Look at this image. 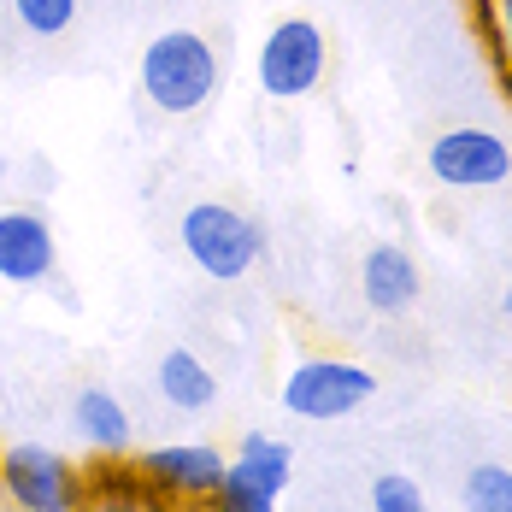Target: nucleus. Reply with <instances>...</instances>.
<instances>
[{"instance_id": "f257e3e1", "label": "nucleus", "mask_w": 512, "mask_h": 512, "mask_svg": "<svg viewBox=\"0 0 512 512\" xmlns=\"http://www.w3.org/2000/svg\"><path fill=\"white\" fill-rule=\"evenodd\" d=\"M218 89V53L201 30H165L142 48V95L159 112H201Z\"/></svg>"}, {"instance_id": "f03ea898", "label": "nucleus", "mask_w": 512, "mask_h": 512, "mask_svg": "<svg viewBox=\"0 0 512 512\" xmlns=\"http://www.w3.org/2000/svg\"><path fill=\"white\" fill-rule=\"evenodd\" d=\"M0 495H6V507H18V512H83L89 477L59 448L18 442V448L0 454Z\"/></svg>"}, {"instance_id": "7ed1b4c3", "label": "nucleus", "mask_w": 512, "mask_h": 512, "mask_svg": "<svg viewBox=\"0 0 512 512\" xmlns=\"http://www.w3.org/2000/svg\"><path fill=\"white\" fill-rule=\"evenodd\" d=\"M177 236H183L189 259L201 265L212 283H236L242 271H254L259 248H265V236H259L254 218L236 212V206H218V201L189 206L183 224H177Z\"/></svg>"}, {"instance_id": "20e7f679", "label": "nucleus", "mask_w": 512, "mask_h": 512, "mask_svg": "<svg viewBox=\"0 0 512 512\" xmlns=\"http://www.w3.org/2000/svg\"><path fill=\"white\" fill-rule=\"evenodd\" d=\"M371 395H377V377L365 365H354V359H330V354L301 359L283 377V407L295 412V418H318V424L359 412Z\"/></svg>"}, {"instance_id": "39448f33", "label": "nucleus", "mask_w": 512, "mask_h": 512, "mask_svg": "<svg viewBox=\"0 0 512 512\" xmlns=\"http://www.w3.org/2000/svg\"><path fill=\"white\" fill-rule=\"evenodd\" d=\"M289 442H271L265 430H248L236 465H224V483L212 489V512H277V495L289 489Z\"/></svg>"}, {"instance_id": "423d86ee", "label": "nucleus", "mask_w": 512, "mask_h": 512, "mask_svg": "<svg viewBox=\"0 0 512 512\" xmlns=\"http://www.w3.org/2000/svg\"><path fill=\"white\" fill-rule=\"evenodd\" d=\"M324 77V30L312 18H283L271 24L265 48H259V89L271 101H301Z\"/></svg>"}, {"instance_id": "0eeeda50", "label": "nucleus", "mask_w": 512, "mask_h": 512, "mask_svg": "<svg viewBox=\"0 0 512 512\" xmlns=\"http://www.w3.org/2000/svg\"><path fill=\"white\" fill-rule=\"evenodd\" d=\"M142 477H148V489H154L165 507H201L212 501V489L224 483V454L218 448H206V442H177V448H154V454H142Z\"/></svg>"}, {"instance_id": "6e6552de", "label": "nucleus", "mask_w": 512, "mask_h": 512, "mask_svg": "<svg viewBox=\"0 0 512 512\" xmlns=\"http://www.w3.org/2000/svg\"><path fill=\"white\" fill-rule=\"evenodd\" d=\"M430 171L448 189H495L512 177V148L495 130H448L430 142Z\"/></svg>"}, {"instance_id": "1a4fd4ad", "label": "nucleus", "mask_w": 512, "mask_h": 512, "mask_svg": "<svg viewBox=\"0 0 512 512\" xmlns=\"http://www.w3.org/2000/svg\"><path fill=\"white\" fill-rule=\"evenodd\" d=\"M59 248H53V230L42 212H0V277L18 283V289H36L48 283Z\"/></svg>"}, {"instance_id": "9d476101", "label": "nucleus", "mask_w": 512, "mask_h": 512, "mask_svg": "<svg viewBox=\"0 0 512 512\" xmlns=\"http://www.w3.org/2000/svg\"><path fill=\"white\" fill-rule=\"evenodd\" d=\"M83 477H89L83 512H171L154 489H148L142 465L124 460V454H95V465H89Z\"/></svg>"}, {"instance_id": "9b49d317", "label": "nucleus", "mask_w": 512, "mask_h": 512, "mask_svg": "<svg viewBox=\"0 0 512 512\" xmlns=\"http://www.w3.org/2000/svg\"><path fill=\"white\" fill-rule=\"evenodd\" d=\"M359 295L371 312H407L418 301V265H412L407 248L395 242H377L365 265H359Z\"/></svg>"}, {"instance_id": "f8f14e48", "label": "nucleus", "mask_w": 512, "mask_h": 512, "mask_svg": "<svg viewBox=\"0 0 512 512\" xmlns=\"http://www.w3.org/2000/svg\"><path fill=\"white\" fill-rule=\"evenodd\" d=\"M71 430L95 448V454H124L130 448V412L112 389H77L71 401Z\"/></svg>"}, {"instance_id": "ddd939ff", "label": "nucleus", "mask_w": 512, "mask_h": 512, "mask_svg": "<svg viewBox=\"0 0 512 512\" xmlns=\"http://www.w3.org/2000/svg\"><path fill=\"white\" fill-rule=\"evenodd\" d=\"M159 395H165L171 407H183V412H201V407H212V395H218V377L206 371L201 354L171 348V354L159 359Z\"/></svg>"}, {"instance_id": "4468645a", "label": "nucleus", "mask_w": 512, "mask_h": 512, "mask_svg": "<svg viewBox=\"0 0 512 512\" xmlns=\"http://www.w3.org/2000/svg\"><path fill=\"white\" fill-rule=\"evenodd\" d=\"M465 512H512L507 465H471V477H465Z\"/></svg>"}, {"instance_id": "2eb2a0df", "label": "nucleus", "mask_w": 512, "mask_h": 512, "mask_svg": "<svg viewBox=\"0 0 512 512\" xmlns=\"http://www.w3.org/2000/svg\"><path fill=\"white\" fill-rule=\"evenodd\" d=\"M477 30H483L489 59L501 65V77L512 89V0H477Z\"/></svg>"}, {"instance_id": "dca6fc26", "label": "nucleus", "mask_w": 512, "mask_h": 512, "mask_svg": "<svg viewBox=\"0 0 512 512\" xmlns=\"http://www.w3.org/2000/svg\"><path fill=\"white\" fill-rule=\"evenodd\" d=\"M12 12L30 36H59V30H71L77 0H12Z\"/></svg>"}, {"instance_id": "f3484780", "label": "nucleus", "mask_w": 512, "mask_h": 512, "mask_svg": "<svg viewBox=\"0 0 512 512\" xmlns=\"http://www.w3.org/2000/svg\"><path fill=\"white\" fill-rule=\"evenodd\" d=\"M371 512H430V507H424V489L407 471H383L371 483Z\"/></svg>"}, {"instance_id": "a211bd4d", "label": "nucleus", "mask_w": 512, "mask_h": 512, "mask_svg": "<svg viewBox=\"0 0 512 512\" xmlns=\"http://www.w3.org/2000/svg\"><path fill=\"white\" fill-rule=\"evenodd\" d=\"M501 307H507V312H512V289H507V295H501Z\"/></svg>"}]
</instances>
